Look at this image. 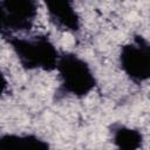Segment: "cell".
<instances>
[{"mask_svg": "<svg viewBox=\"0 0 150 150\" xmlns=\"http://www.w3.org/2000/svg\"><path fill=\"white\" fill-rule=\"evenodd\" d=\"M4 39L26 69H41L45 71L56 69L60 53L47 36L40 35L33 39H25L7 35Z\"/></svg>", "mask_w": 150, "mask_h": 150, "instance_id": "1", "label": "cell"}, {"mask_svg": "<svg viewBox=\"0 0 150 150\" xmlns=\"http://www.w3.org/2000/svg\"><path fill=\"white\" fill-rule=\"evenodd\" d=\"M56 70L60 75L63 90L73 96H87L96 86L90 66L74 53L60 54Z\"/></svg>", "mask_w": 150, "mask_h": 150, "instance_id": "2", "label": "cell"}, {"mask_svg": "<svg viewBox=\"0 0 150 150\" xmlns=\"http://www.w3.org/2000/svg\"><path fill=\"white\" fill-rule=\"evenodd\" d=\"M120 66L124 74L136 83L144 82L150 76V45L141 35L124 45L120 52Z\"/></svg>", "mask_w": 150, "mask_h": 150, "instance_id": "3", "label": "cell"}, {"mask_svg": "<svg viewBox=\"0 0 150 150\" xmlns=\"http://www.w3.org/2000/svg\"><path fill=\"white\" fill-rule=\"evenodd\" d=\"M6 13V32L13 35L15 32L29 30L38 13V5L32 0H5L0 1ZM4 36V38H5Z\"/></svg>", "mask_w": 150, "mask_h": 150, "instance_id": "4", "label": "cell"}, {"mask_svg": "<svg viewBox=\"0 0 150 150\" xmlns=\"http://www.w3.org/2000/svg\"><path fill=\"white\" fill-rule=\"evenodd\" d=\"M47 13L53 23L57 27L68 30L77 32L81 27V20L70 1H47L46 4Z\"/></svg>", "mask_w": 150, "mask_h": 150, "instance_id": "5", "label": "cell"}, {"mask_svg": "<svg viewBox=\"0 0 150 150\" xmlns=\"http://www.w3.org/2000/svg\"><path fill=\"white\" fill-rule=\"evenodd\" d=\"M0 150H50V146L36 135L5 134L0 136Z\"/></svg>", "mask_w": 150, "mask_h": 150, "instance_id": "6", "label": "cell"}, {"mask_svg": "<svg viewBox=\"0 0 150 150\" xmlns=\"http://www.w3.org/2000/svg\"><path fill=\"white\" fill-rule=\"evenodd\" d=\"M112 142L118 150H138L142 145V134L125 125H117L112 132Z\"/></svg>", "mask_w": 150, "mask_h": 150, "instance_id": "7", "label": "cell"}, {"mask_svg": "<svg viewBox=\"0 0 150 150\" xmlns=\"http://www.w3.org/2000/svg\"><path fill=\"white\" fill-rule=\"evenodd\" d=\"M7 34L6 32V13L4 7L0 4V35H2V38Z\"/></svg>", "mask_w": 150, "mask_h": 150, "instance_id": "8", "label": "cell"}, {"mask_svg": "<svg viewBox=\"0 0 150 150\" xmlns=\"http://www.w3.org/2000/svg\"><path fill=\"white\" fill-rule=\"evenodd\" d=\"M7 88H8V82H7L6 76L4 75L2 70L0 69V97L7 91Z\"/></svg>", "mask_w": 150, "mask_h": 150, "instance_id": "9", "label": "cell"}]
</instances>
